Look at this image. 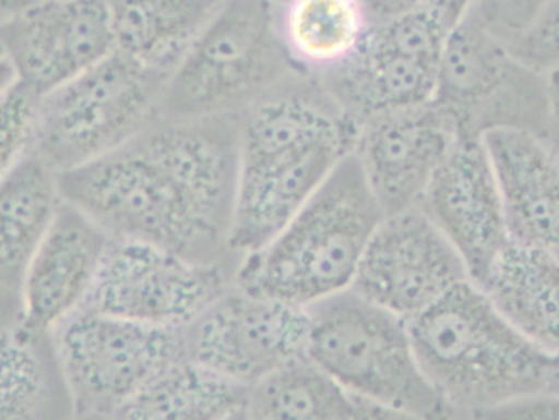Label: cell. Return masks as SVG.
<instances>
[{
	"instance_id": "obj_17",
	"label": "cell",
	"mask_w": 559,
	"mask_h": 420,
	"mask_svg": "<svg viewBox=\"0 0 559 420\" xmlns=\"http://www.w3.org/2000/svg\"><path fill=\"white\" fill-rule=\"evenodd\" d=\"M110 242L97 223L62 202L20 287L25 320L36 329L51 333L75 313L94 285Z\"/></svg>"
},
{
	"instance_id": "obj_3",
	"label": "cell",
	"mask_w": 559,
	"mask_h": 420,
	"mask_svg": "<svg viewBox=\"0 0 559 420\" xmlns=\"http://www.w3.org/2000/svg\"><path fill=\"white\" fill-rule=\"evenodd\" d=\"M424 376L455 418H481L547 388L551 356L501 316L483 288L463 281L407 321Z\"/></svg>"
},
{
	"instance_id": "obj_11",
	"label": "cell",
	"mask_w": 559,
	"mask_h": 420,
	"mask_svg": "<svg viewBox=\"0 0 559 420\" xmlns=\"http://www.w3.org/2000/svg\"><path fill=\"white\" fill-rule=\"evenodd\" d=\"M183 359L246 389L305 359L308 313L249 293L233 281L202 313L179 327Z\"/></svg>"
},
{
	"instance_id": "obj_9",
	"label": "cell",
	"mask_w": 559,
	"mask_h": 420,
	"mask_svg": "<svg viewBox=\"0 0 559 420\" xmlns=\"http://www.w3.org/2000/svg\"><path fill=\"white\" fill-rule=\"evenodd\" d=\"M450 29L433 10L377 20L350 61L316 79L355 128L380 115L432 104Z\"/></svg>"
},
{
	"instance_id": "obj_13",
	"label": "cell",
	"mask_w": 559,
	"mask_h": 420,
	"mask_svg": "<svg viewBox=\"0 0 559 420\" xmlns=\"http://www.w3.org/2000/svg\"><path fill=\"white\" fill-rule=\"evenodd\" d=\"M466 280L456 249L416 206L381 219L350 290L407 323Z\"/></svg>"
},
{
	"instance_id": "obj_5",
	"label": "cell",
	"mask_w": 559,
	"mask_h": 420,
	"mask_svg": "<svg viewBox=\"0 0 559 420\" xmlns=\"http://www.w3.org/2000/svg\"><path fill=\"white\" fill-rule=\"evenodd\" d=\"M306 75L283 45L274 0H222L170 72L159 115L235 117Z\"/></svg>"
},
{
	"instance_id": "obj_19",
	"label": "cell",
	"mask_w": 559,
	"mask_h": 420,
	"mask_svg": "<svg viewBox=\"0 0 559 420\" xmlns=\"http://www.w3.org/2000/svg\"><path fill=\"white\" fill-rule=\"evenodd\" d=\"M74 415L51 333L25 320L19 293L0 290V420H69Z\"/></svg>"
},
{
	"instance_id": "obj_32",
	"label": "cell",
	"mask_w": 559,
	"mask_h": 420,
	"mask_svg": "<svg viewBox=\"0 0 559 420\" xmlns=\"http://www.w3.org/2000/svg\"><path fill=\"white\" fill-rule=\"evenodd\" d=\"M475 2L476 0H429L430 9L439 13L449 23L450 28L459 25L465 19Z\"/></svg>"
},
{
	"instance_id": "obj_34",
	"label": "cell",
	"mask_w": 559,
	"mask_h": 420,
	"mask_svg": "<svg viewBox=\"0 0 559 420\" xmlns=\"http://www.w3.org/2000/svg\"><path fill=\"white\" fill-rule=\"evenodd\" d=\"M35 0H0V26L13 19L16 13L32 5Z\"/></svg>"
},
{
	"instance_id": "obj_36",
	"label": "cell",
	"mask_w": 559,
	"mask_h": 420,
	"mask_svg": "<svg viewBox=\"0 0 559 420\" xmlns=\"http://www.w3.org/2000/svg\"><path fill=\"white\" fill-rule=\"evenodd\" d=\"M69 420H114L111 416L98 415V412H75Z\"/></svg>"
},
{
	"instance_id": "obj_20",
	"label": "cell",
	"mask_w": 559,
	"mask_h": 420,
	"mask_svg": "<svg viewBox=\"0 0 559 420\" xmlns=\"http://www.w3.org/2000/svg\"><path fill=\"white\" fill-rule=\"evenodd\" d=\"M62 202L58 170L33 146L0 179V290L19 293Z\"/></svg>"
},
{
	"instance_id": "obj_6",
	"label": "cell",
	"mask_w": 559,
	"mask_h": 420,
	"mask_svg": "<svg viewBox=\"0 0 559 420\" xmlns=\"http://www.w3.org/2000/svg\"><path fill=\"white\" fill-rule=\"evenodd\" d=\"M306 313V357L348 395L426 420L453 419L417 363L406 321L352 290Z\"/></svg>"
},
{
	"instance_id": "obj_8",
	"label": "cell",
	"mask_w": 559,
	"mask_h": 420,
	"mask_svg": "<svg viewBox=\"0 0 559 420\" xmlns=\"http://www.w3.org/2000/svg\"><path fill=\"white\" fill-rule=\"evenodd\" d=\"M433 107L459 137L518 128L545 137L548 72L515 58L473 10L450 29L440 58Z\"/></svg>"
},
{
	"instance_id": "obj_22",
	"label": "cell",
	"mask_w": 559,
	"mask_h": 420,
	"mask_svg": "<svg viewBox=\"0 0 559 420\" xmlns=\"http://www.w3.org/2000/svg\"><path fill=\"white\" fill-rule=\"evenodd\" d=\"M222 0H108L115 48L173 72Z\"/></svg>"
},
{
	"instance_id": "obj_24",
	"label": "cell",
	"mask_w": 559,
	"mask_h": 420,
	"mask_svg": "<svg viewBox=\"0 0 559 420\" xmlns=\"http://www.w3.org/2000/svg\"><path fill=\"white\" fill-rule=\"evenodd\" d=\"M248 389L189 359L153 376L114 420H223L245 408Z\"/></svg>"
},
{
	"instance_id": "obj_33",
	"label": "cell",
	"mask_w": 559,
	"mask_h": 420,
	"mask_svg": "<svg viewBox=\"0 0 559 420\" xmlns=\"http://www.w3.org/2000/svg\"><path fill=\"white\" fill-rule=\"evenodd\" d=\"M15 85H19V74L5 45L0 39V97L12 91Z\"/></svg>"
},
{
	"instance_id": "obj_7",
	"label": "cell",
	"mask_w": 559,
	"mask_h": 420,
	"mask_svg": "<svg viewBox=\"0 0 559 420\" xmlns=\"http://www.w3.org/2000/svg\"><path fill=\"white\" fill-rule=\"evenodd\" d=\"M169 75L115 51L39 98L33 149L58 173L111 153L159 115Z\"/></svg>"
},
{
	"instance_id": "obj_12",
	"label": "cell",
	"mask_w": 559,
	"mask_h": 420,
	"mask_svg": "<svg viewBox=\"0 0 559 420\" xmlns=\"http://www.w3.org/2000/svg\"><path fill=\"white\" fill-rule=\"evenodd\" d=\"M235 274L156 245L111 239L81 308L150 326L182 327L235 281Z\"/></svg>"
},
{
	"instance_id": "obj_25",
	"label": "cell",
	"mask_w": 559,
	"mask_h": 420,
	"mask_svg": "<svg viewBox=\"0 0 559 420\" xmlns=\"http://www.w3.org/2000/svg\"><path fill=\"white\" fill-rule=\"evenodd\" d=\"M354 396L308 357L272 373L248 389L251 420H348Z\"/></svg>"
},
{
	"instance_id": "obj_21",
	"label": "cell",
	"mask_w": 559,
	"mask_h": 420,
	"mask_svg": "<svg viewBox=\"0 0 559 420\" xmlns=\"http://www.w3.org/2000/svg\"><path fill=\"white\" fill-rule=\"evenodd\" d=\"M481 288L525 339L550 356L559 352L558 255L511 241Z\"/></svg>"
},
{
	"instance_id": "obj_10",
	"label": "cell",
	"mask_w": 559,
	"mask_h": 420,
	"mask_svg": "<svg viewBox=\"0 0 559 420\" xmlns=\"http://www.w3.org/2000/svg\"><path fill=\"white\" fill-rule=\"evenodd\" d=\"M75 412H114L169 363L183 359L179 327L78 310L51 331Z\"/></svg>"
},
{
	"instance_id": "obj_38",
	"label": "cell",
	"mask_w": 559,
	"mask_h": 420,
	"mask_svg": "<svg viewBox=\"0 0 559 420\" xmlns=\"http://www.w3.org/2000/svg\"><path fill=\"white\" fill-rule=\"evenodd\" d=\"M450 420H481L479 418H455V419H450Z\"/></svg>"
},
{
	"instance_id": "obj_26",
	"label": "cell",
	"mask_w": 559,
	"mask_h": 420,
	"mask_svg": "<svg viewBox=\"0 0 559 420\" xmlns=\"http://www.w3.org/2000/svg\"><path fill=\"white\" fill-rule=\"evenodd\" d=\"M39 97L23 85L0 97V179L32 147Z\"/></svg>"
},
{
	"instance_id": "obj_15",
	"label": "cell",
	"mask_w": 559,
	"mask_h": 420,
	"mask_svg": "<svg viewBox=\"0 0 559 420\" xmlns=\"http://www.w3.org/2000/svg\"><path fill=\"white\" fill-rule=\"evenodd\" d=\"M419 206L456 249L469 280L481 288L511 242L498 180L481 137L455 141Z\"/></svg>"
},
{
	"instance_id": "obj_35",
	"label": "cell",
	"mask_w": 559,
	"mask_h": 420,
	"mask_svg": "<svg viewBox=\"0 0 559 420\" xmlns=\"http://www.w3.org/2000/svg\"><path fill=\"white\" fill-rule=\"evenodd\" d=\"M545 393L559 396V352L551 356L550 370H548L547 388Z\"/></svg>"
},
{
	"instance_id": "obj_27",
	"label": "cell",
	"mask_w": 559,
	"mask_h": 420,
	"mask_svg": "<svg viewBox=\"0 0 559 420\" xmlns=\"http://www.w3.org/2000/svg\"><path fill=\"white\" fill-rule=\"evenodd\" d=\"M508 46L515 58L538 71L559 69V0H550L538 19Z\"/></svg>"
},
{
	"instance_id": "obj_31",
	"label": "cell",
	"mask_w": 559,
	"mask_h": 420,
	"mask_svg": "<svg viewBox=\"0 0 559 420\" xmlns=\"http://www.w3.org/2000/svg\"><path fill=\"white\" fill-rule=\"evenodd\" d=\"M548 95H550V113H548L545 140L559 159V69L548 72Z\"/></svg>"
},
{
	"instance_id": "obj_23",
	"label": "cell",
	"mask_w": 559,
	"mask_h": 420,
	"mask_svg": "<svg viewBox=\"0 0 559 420\" xmlns=\"http://www.w3.org/2000/svg\"><path fill=\"white\" fill-rule=\"evenodd\" d=\"M361 0H286L278 5L283 45L306 74L322 75L350 61L370 32Z\"/></svg>"
},
{
	"instance_id": "obj_30",
	"label": "cell",
	"mask_w": 559,
	"mask_h": 420,
	"mask_svg": "<svg viewBox=\"0 0 559 420\" xmlns=\"http://www.w3.org/2000/svg\"><path fill=\"white\" fill-rule=\"evenodd\" d=\"M348 420H426L411 412L391 408V406L378 405L367 399L355 398Z\"/></svg>"
},
{
	"instance_id": "obj_4",
	"label": "cell",
	"mask_w": 559,
	"mask_h": 420,
	"mask_svg": "<svg viewBox=\"0 0 559 420\" xmlns=\"http://www.w3.org/2000/svg\"><path fill=\"white\" fill-rule=\"evenodd\" d=\"M383 218L357 157L348 153L271 242L241 259L235 284L305 310L350 290Z\"/></svg>"
},
{
	"instance_id": "obj_16",
	"label": "cell",
	"mask_w": 559,
	"mask_h": 420,
	"mask_svg": "<svg viewBox=\"0 0 559 420\" xmlns=\"http://www.w3.org/2000/svg\"><path fill=\"white\" fill-rule=\"evenodd\" d=\"M455 141L449 120L427 104L365 121L357 128L352 153L388 216L420 205Z\"/></svg>"
},
{
	"instance_id": "obj_28",
	"label": "cell",
	"mask_w": 559,
	"mask_h": 420,
	"mask_svg": "<svg viewBox=\"0 0 559 420\" xmlns=\"http://www.w3.org/2000/svg\"><path fill=\"white\" fill-rule=\"evenodd\" d=\"M550 0H476L473 12L506 43H511L538 19Z\"/></svg>"
},
{
	"instance_id": "obj_14",
	"label": "cell",
	"mask_w": 559,
	"mask_h": 420,
	"mask_svg": "<svg viewBox=\"0 0 559 420\" xmlns=\"http://www.w3.org/2000/svg\"><path fill=\"white\" fill-rule=\"evenodd\" d=\"M19 84L36 97L117 51L108 0H35L0 26Z\"/></svg>"
},
{
	"instance_id": "obj_18",
	"label": "cell",
	"mask_w": 559,
	"mask_h": 420,
	"mask_svg": "<svg viewBox=\"0 0 559 420\" xmlns=\"http://www.w3.org/2000/svg\"><path fill=\"white\" fill-rule=\"evenodd\" d=\"M509 238L559 257V159L545 137L518 128L483 134Z\"/></svg>"
},
{
	"instance_id": "obj_2",
	"label": "cell",
	"mask_w": 559,
	"mask_h": 420,
	"mask_svg": "<svg viewBox=\"0 0 559 420\" xmlns=\"http://www.w3.org/2000/svg\"><path fill=\"white\" fill-rule=\"evenodd\" d=\"M357 128L314 75L239 115V169L229 245L239 259L264 248L318 192Z\"/></svg>"
},
{
	"instance_id": "obj_1",
	"label": "cell",
	"mask_w": 559,
	"mask_h": 420,
	"mask_svg": "<svg viewBox=\"0 0 559 420\" xmlns=\"http://www.w3.org/2000/svg\"><path fill=\"white\" fill-rule=\"evenodd\" d=\"M238 169L239 115H157L123 146L59 173V190L111 239L236 271L241 259L229 238Z\"/></svg>"
},
{
	"instance_id": "obj_29",
	"label": "cell",
	"mask_w": 559,
	"mask_h": 420,
	"mask_svg": "<svg viewBox=\"0 0 559 420\" xmlns=\"http://www.w3.org/2000/svg\"><path fill=\"white\" fill-rule=\"evenodd\" d=\"M481 420H559V396L550 393L528 396L483 415Z\"/></svg>"
},
{
	"instance_id": "obj_39",
	"label": "cell",
	"mask_w": 559,
	"mask_h": 420,
	"mask_svg": "<svg viewBox=\"0 0 559 420\" xmlns=\"http://www.w3.org/2000/svg\"><path fill=\"white\" fill-rule=\"evenodd\" d=\"M274 2L277 3V5H280V3L286 2V0H274Z\"/></svg>"
},
{
	"instance_id": "obj_37",
	"label": "cell",
	"mask_w": 559,
	"mask_h": 420,
	"mask_svg": "<svg viewBox=\"0 0 559 420\" xmlns=\"http://www.w3.org/2000/svg\"><path fill=\"white\" fill-rule=\"evenodd\" d=\"M223 420H251L249 419L248 412H246V409H239V411L233 412L231 416H228V418Z\"/></svg>"
}]
</instances>
